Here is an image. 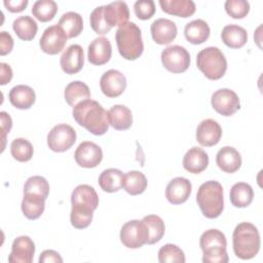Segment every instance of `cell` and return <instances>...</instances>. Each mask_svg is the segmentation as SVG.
Instances as JSON below:
<instances>
[{
    "label": "cell",
    "instance_id": "obj_1",
    "mask_svg": "<svg viewBox=\"0 0 263 263\" xmlns=\"http://www.w3.org/2000/svg\"><path fill=\"white\" fill-rule=\"evenodd\" d=\"M72 114L75 121L92 135L102 136L108 132L110 125L108 111L97 101L88 99L80 102L73 107Z\"/></svg>",
    "mask_w": 263,
    "mask_h": 263
},
{
    "label": "cell",
    "instance_id": "obj_2",
    "mask_svg": "<svg viewBox=\"0 0 263 263\" xmlns=\"http://www.w3.org/2000/svg\"><path fill=\"white\" fill-rule=\"evenodd\" d=\"M233 252L236 257L242 260L254 258L261 246L258 228L250 222H241L233 230L232 234Z\"/></svg>",
    "mask_w": 263,
    "mask_h": 263
},
{
    "label": "cell",
    "instance_id": "obj_3",
    "mask_svg": "<svg viewBox=\"0 0 263 263\" xmlns=\"http://www.w3.org/2000/svg\"><path fill=\"white\" fill-rule=\"evenodd\" d=\"M115 40L120 55L128 61L140 58L144 50L141 29L133 22H127L118 27Z\"/></svg>",
    "mask_w": 263,
    "mask_h": 263
},
{
    "label": "cell",
    "instance_id": "obj_4",
    "mask_svg": "<svg viewBox=\"0 0 263 263\" xmlns=\"http://www.w3.org/2000/svg\"><path fill=\"white\" fill-rule=\"evenodd\" d=\"M196 202L205 218H218L224 209L222 185L214 180L202 183L196 193Z\"/></svg>",
    "mask_w": 263,
    "mask_h": 263
},
{
    "label": "cell",
    "instance_id": "obj_5",
    "mask_svg": "<svg viewBox=\"0 0 263 263\" xmlns=\"http://www.w3.org/2000/svg\"><path fill=\"white\" fill-rule=\"evenodd\" d=\"M199 246L202 250L203 263H227L229 258L226 247L225 234L218 229L205 230L200 238Z\"/></svg>",
    "mask_w": 263,
    "mask_h": 263
},
{
    "label": "cell",
    "instance_id": "obj_6",
    "mask_svg": "<svg viewBox=\"0 0 263 263\" xmlns=\"http://www.w3.org/2000/svg\"><path fill=\"white\" fill-rule=\"evenodd\" d=\"M196 66L206 78L218 80L224 76L227 70V61L221 49L209 46L197 53Z\"/></svg>",
    "mask_w": 263,
    "mask_h": 263
},
{
    "label": "cell",
    "instance_id": "obj_7",
    "mask_svg": "<svg viewBox=\"0 0 263 263\" xmlns=\"http://www.w3.org/2000/svg\"><path fill=\"white\" fill-rule=\"evenodd\" d=\"M161 63L163 67L172 73H183L190 66V54L181 45H171L161 52Z\"/></svg>",
    "mask_w": 263,
    "mask_h": 263
},
{
    "label": "cell",
    "instance_id": "obj_8",
    "mask_svg": "<svg viewBox=\"0 0 263 263\" xmlns=\"http://www.w3.org/2000/svg\"><path fill=\"white\" fill-rule=\"evenodd\" d=\"M76 142L75 129L66 123L54 125L47 135V145L54 152L69 150Z\"/></svg>",
    "mask_w": 263,
    "mask_h": 263
},
{
    "label": "cell",
    "instance_id": "obj_9",
    "mask_svg": "<svg viewBox=\"0 0 263 263\" xmlns=\"http://www.w3.org/2000/svg\"><path fill=\"white\" fill-rule=\"evenodd\" d=\"M120 240L128 249H139L147 243V230L143 221L130 220L120 230Z\"/></svg>",
    "mask_w": 263,
    "mask_h": 263
},
{
    "label": "cell",
    "instance_id": "obj_10",
    "mask_svg": "<svg viewBox=\"0 0 263 263\" xmlns=\"http://www.w3.org/2000/svg\"><path fill=\"white\" fill-rule=\"evenodd\" d=\"M211 104L212 107L223 116H231L240 108L238 96L229 88L216 90L212 96Z\"/></svg>",
    "mask_w": 263,
    "mask_h": 263
},
{
    "label": "cell",
    "instance_id": "obj_11",
    "mask_svg": "<svg viewBox=\"0 0 263 263\" xmlns=\"http://www.w3.org/2000/svg\"><path fill=\"white\" fill-rule=\"evenodd\" d=\"M67 39L68 36L64 30L58 24L52 25L44 30L39 40V46L47 54H57L64 49Z\"/></svg>",
    "mask_w": 263,
    "mask_h": 263
},
{
    "label": "cell",
    "instance_id": "obj_12",
    "mask_svg": "<svg viewBox=\"0 0 263 263\" xmlns=\"http://www.w3.org/2000/svg\"><path fill=\"white\" fill-rule=\"evenodd\" d=\"M74 158L79 166L91 168L100 164L103 159V151L99 145L90 141H84L75 150Z\"/></svg>",
    "mask_w": 263,
    "mask_h": 263
},
{
    "label": "cell",
    "instance_id": "obj_13",
    "mask_svg": "<svg viewBox=\"0 0 263 263\" xmlns=\"http://www.w3.org/2000/svg\"><path fill=\"white\" fill-rule=\"evenodd\" d=\"M100 87L108 98L119 97L126 88V78L118 70H108L100 79Z\"/></svg>",
    "mask_w": 263,
    "mask_h": 263
},
{
    "label": "cell",
    "instance_id": "obj_14",
    "mask_svg": "<svg viewBox=\"0 0 263 263\" xmlns=\"http://www.w3.org/2000/svg\"><path fill=\"white\" fill-rule=\"evenodd\" d=\"M35 254V243L28 235L16 237L11 246L8 256L10 263H31Z\"/></svg>",
    "mask_w": 263,
    "mask_h": 263
},
{
    "label": "cell",
    "instance_id": "obj_15",
    "mask_svg": "<svg viewBox=\"0 0 263 263\" xmlns=\"http://www.w3.org/2000/svg\"><path fill=\"white\" fill-rule=\"evenodd\" d=\"M192 191L191 182L184 177H176L171 180L165 188V197L172 204L184 203Z\"/></svg>",
    "mask_w": 263,
    "mask_h": 263
},
{
    "label": "cell",
    "instance_id": "obj_16",
    "mask_svg": "<svg viewBox=\"0 0 263 263\" xmlns=\"http://www.w3.org/2000/svg\"><path fill=\"white\" fill-rule=\"evenodd\" d=\"M222 137V127L211 118L202 120L196 128V140L204 147H212L219 143Z\"/></svg>",
    "mask_w": 263,
    "mask_h": 263
},
{
    "label": "cell",
    "instance_id": "obj_17",
    "mask_svg": "<svg viewBox=\"0 0 263 263\" xmlns=\"http://www.w3.org/2000/svg\"><path fill=\"white\" fill-rule=\"evenodd\" d=\"M60 64L66 74L72 75L78 73L84 64L83 48L79 44L70 45L62 53Z\"/></svg>",
    "mask_w": 263,
    "mask_h": 263
},
{
    "label": "cell",
    "instance_id": "obj_18",
    "mask_svg": "<svg viewBox=\"0 0 263 263\" xmlns=\"http://www.w3.org/2000/svg\"><path fill=\"white\" fill-rule=\"evenodd\" d=\"M151 36L155 43L164 45L170 44L177 36L178 29L176 24L168 18H157L150 27Z\"/></svg>",
    "mask_w": 263,
    "mask_h": 263
},
{
    "label": "cell",
    "instance_id": "obj_19",
    "mask_svg": "<svg viewBox=\"0 0 263 263\" xmlns=\"http://www.w3.org/2000/svg\"><path fill=\"white\" fill-rule=\"evenodd\" d=\"M112 55V46L108 38L98 37L88 45L87 59L89 63L96 66H101L108 63Z\"/></svg>",
    "mask_w": 263,
    "mask_h": 263
},
{
    "label": "cell",
    "instance_id": "obj_20",
    "mask_svg": "<svg viewBox=\"0 0 263 263\" xmlns=\"http://www.w3.org/2000/svg\"><path fill=\"white\" fill-rule=\"evenodd\" d=\"M72 206L95 211L99 205V196L93 187L87 184L78 185L71 194Z\"/></svg>",
    "mask_w": 263,
    "mask_h": 263
},
{
    "label": "cell",
    "instance_id": "obj_21",
    "mask_svg": "<svg viewBox=\"0 0 263 263\" xmlns=\"http://www.w3.org/2000/svg\"><path fill=\"white\" fill-rule=\"evenodd\" d=\"M216 163L219 168L225 173H235L241 165L240 153L231 146H225L218 151L216 155Z\"/></svg>",
    "mask_w": 263,
    "mask_h": 263
},
{
    "label": "cell",
    "instance_id": "obj_22",
    "mask_svg": "<svg viewBox=\"0 0 263 263\" xmlns=\"http://www.w3.org/2000/svg\"><path fill=\"white\" fill-rule=\"evenodd\" d=\"M104 16L108 26L112 29L115 26H121L128 22L129 9L125 2L114 1L104 5Z\"/></svg>",
    "mask_w": 263,
    "mask_h": 263
},
{
    "label": "cell",
    "instance_id": "obj_23",
    "mask_svg": "<svg viewBox=\"0 0 263 263\" xmlns=\"http://www.w3.org/2000/svg\"><path fill=\"white\" fill-rule=\"evenodd\" d=\"M208 153L199 147L190 148L183 157V166L191 174H199L203 172L208 167Z\"/></svg>",
    "mask_w": 263,
    "mask_h": 263
},
{
    "label": "cell",
    "instance_id": "obj_24",
    "mask_svg": "<svg viewBox=\"0 0 263 263\" xmlns=\"http://www.w3.org/2000/svg\"><path fill=\"white\" fill-rule=\"evenodd\" d=\"M9 102L11 105L17 109H29L31 108L35 101L36 95L32 87L25 84H18L13 86L8 93Z\"/></svg>",
    "mask_w": 263,
    "mask_h": 263
},
{
    "label": "cell",
    "instance_id": "obj_25",
    "mask_svg": "<svg viewBox=\"0 0 263 263\" xmlns=\"http://www.w3.org/2000/svg\"><path fill=\"white\" fill-rule=\"evenodd\" d=\"M210 27L208 23L201 18L193 20L186 24L184 35L187 41L192 44H201L210 37Z\"/></svg>",
    "mask_w": 263,
    "mask_h": 263
},
{
    "label": "cell",
    "instance_id": "obj_26",
    "mask_svg": "<svg viewBox=\"0 0 263 263\" xmlns=\"http://www.w3.org/2000/svg\"><path fill=\"white\" fill-rule=\"evenodd\" d=\"M110 125L117 130L128 129L133 124V114L124 105H114L108 111Z\"/></svg>",
    "mask_w": 263,
    "mask_h": 263
},
{
    "label": "cell",
    "instance_id": "obj_27",
    "mask_svg": "<svg viewBox=\"0 0 263 263\" xmlns=\"http://www.w3.org/2000/svg\"><path fill=\"white\" fill-rule=\"evenodd\" d=\"M162 11L180 17L191 16L195 12V3L192 0H159Z\"/></svg>",
    "mask_w": 263,
    "mask_h": 263
},
{
    "label": "cell",
    "instance_id": "obj_28",
    "mask_svg": "<svg viewBox=\"0 0 263 263\" xmlns=\"http://www.w3.org/2000/svg\"><path fill=\"white\" fill-rule=\"evenodd\" d=\"M222 41L230 48H240L248 41V33L245 28L230 24L223 28L221 33Z\"/></svg>",
    "mask_w": 263,
    "mask_h": 263
},
{
    "label": "cell",
    "instance_id": "obj_29",
    "mask_svg": "<svg viewBox=\"0 0 263 263\" xmlns=\"http://www.w3.org/2000/svg\"><path fill=\"white\" fill-rule=\"evenodd\" d=\"M22 212L30 220L38 219L44 212L45 198L34 193H24L22 200Z\"/></svg>",
    "mask_w": 263,
    "mask_h": 263
},
{
    "label": "cell",
    "instance_id": "obj_30",
    "mask_svg": "<svg viewBox=\"0 0 263 263\" xmlns=\"http://www.w3.org/2000/svg\"><path fill=\"white\" fill-rule=\"evenodd\" d=\"M229 198L235 208H246L253 201L254 190L250 184L238 182L231 187Z\"/></svg>",
    "mask_w": 263,
    "mask_h": 263
},
{
    "label": "cell",
    "instance_id": "obj_31",
    "mask_svg": "<svg viewBox=\"0 0 263 263\" xmlns=\"http://www.w3.org/2000/svg\"><path fill=\"white\" fill-rule=\"evenodd\" d=\"M123 173L118 168H107L99 176V185L101 189L108 193H113L122 188Z\"/></svg>",
    "mask_w": 263,
    "mask_h": 263
},
{
    "label": "cell",
    "instance_id": "obj_32",
    "mask_svg": "<svg viewBox=\"0 0 263 263\" xmlns=\"http://www.w3.org/2000/svg\"><path fill=\"white\" fill-rule=\"evenodd\" d=\"M64 97L68 105L75 107L80 102L90 99V90L84 82L76 80L66 86Z\"/></svg>",
    "mask_w": 263,
    "mask_h": 263
},
{
    "label": "cell",
    "instance_id": "obj_33",
    "mask_svg": "<svg viewBox=\"0 0 263 263\" xmlns=\"http://www.w3.org/2000/svg\"><path fill=\"white\" fill-rule=\"evenodd\" d=\"M12 29L20 39L29 41L36 36L38 26L35 20L30 15H22L13 21Z\"/></svg>",
    "mask_w": 263,
    "mask_h": 263
},
{
    "label": "cell",
    "instance_id": "obj_34",
    "mask_svg": "<svg viewBox=\"0 0 263 263\" xmlns=\"http://www.w3.org/2000/svg\"><path fill=\"white\" fill-rule=\"evenodd\" d=\"M147 230V245L158 242L164 235L165 226L163 220L157 215H148L142 219Z\"/></svg>",
    "mask_w": 263,
    "mask_h": 263
},
{
    "label": "cell",
    "instance_id": "obj_35",
    "mask_svg": "<svg viewBox=\"0 0 263 263\" xmlns=\"http://www.w3.org/2000/svg\"><path fill=\"white\" fill-rule=\"evenodd\" d=\"M58 25L64 30L68 38H74L82 32L83 20L79 13L68 11L61 16Z\"/></svg>",
    "mask_w": 263,
    "mask_h": 263
},
{
    "label": "cell",
    "instance_id": "obj_36",
    "mask_svg": "<svg viewBox=\"0 0 263 263\" xmlns=\"http://www.w3.org/2000/svg\"><path fill=\"white\" fill-rule=\"evenodd\" d=\"M147 179L142 172L129 171L123 177L122 187L130 195H139L147 188Z\"/></svg>",
    "mask_w": 263,
    "mask_h": 263
},
{
    "label": "cell",
    "instance_id": "obj_37",
    "mask_svg": "<svg viewBox=\"0 0 263 263\" xmlns=\"http://www.w3.org/2000/svg\"><path fill=\"white\" fill-rule=\"evenodd\" d=\"M58 11V5L52 0H38L32 6L33 15L40 22L51 21Z\"/></svg>",
    "mask_w": 263,
    "mask_h": 263
},
{
    "label": "cell",
    "instance_id": "obj_38",
    "mask_svg": "<svg viewBox=\"0 0 263 263\" xmlns=\"http://www.w3.org/2000/svg\"><path fill=\"white\" fill-rule=\"evenodd\" d=\"M10 153L15 160L26 162L32 158L34 148L31 142L28 140L24 138H16L10 144Z\"/></svg>",
    "mask_w": 263,
    "mask_h": 263
},
{
    "label": "cell",
    "instance_id": "obj_39",
    "mask_svg": "<svg viewBox=\"0 0 263 263\" xmlns=\"http://www.w3.org/2000/svg\"><path fill=\"white\" fill-rule=\"evenodd\" d=\"M158 261L160 263H184L186 259L184 252L178 246L166 243L158 251Z\"/></svg>",
    "mask_w": 263,
    "mask_h": 263
},
{
    "label": "cell",
    "instance_id": "obj_40",
    "mask_svg": "<svg viewBox=\"0 0 263 263\" xmlns=\"http://www.w3.org/2000/svg\"><path fill=\"white\" fill-rule=\"evenodd\" d=\"M24 193H34L47 198L49 193V184L42 176H32L27 179L24 185Z\"/></svg>",
    "mask_w": 263,
    "mask_h": 263
},
{
    "label": "cell",
    "instance_id": "obj_41",
    "mask_svg": "<svg viewBox=\"0 0 263 263\" xmlns=\"http://www.w3.org/2000/svg\"><path fill=\"white\" fill-rule=\"evenodd\" d=\"M92 216H93L92 211L82 209V208L72 206L71 214H70V221L74 228L83 229L90 225Z\"/></svg>",
    "mask_w": 263,
    "mask_h": 263
},
{
    "label": "cell",
    "instance_id": "obj_42",
    "mask_svg": "<svg viewBox=\"0 0 263 263\" xmlns=\"http://www.w3.org/2000/svg\"><path fill=\"white\" fill-rule=\"evenodd\" d=\"M90 27L91 29L98 34V35H105L107 34L111 28L106 23L105 16H104V5L96 7L89 16Z\"/></svg>",
    "mask_w": 263,
    "mask_h": 263
},
{
    "label": "cell",
    "instance_id": "obj_43",
    "mask_svg": "<svg viewBox=\"0 0 263 263\" xmlns=\"http://www.w3.org/2000/svg\"><path fill=\"white\" fill-rule=\"evenodd\" d=\"M224 7L226 12L233 18H242L250 11V3L246 0H227Z\"/></svg>",
    "mask_w": 263,
    "mask_h": 263
},
{
    "label": "cell",
    "instance_id": "obj_44",
    "mask_svg": "<svg viewBox=\"0 0 263 263\" xmlns=\"http://www.w3.org/2000/svg\"><path fill=\"white\" fill-rule=\"evenodd\" d=\"M134 11L138 18L146 21L155 13V4L153 0H138L134 4Z\"/></svg>",
    "mask_w": 263,
    "mask_h": 263
},
{
    "label": "cell",
    "instance_id": "obj_45",
    "mask_svg": "<svg viewBox=\"0 0 263 263\" xmlns=\"http://www.w3.org/2000/svg\"><path fill=\"white\" fill-rule=\"evenodd\" d=\"M13 48V39L6 31L0 32V54L5 55Z\"/></svg>",
    "mask_w": 263,
    "mask_h": 263
},
{
    "label": "cell",
    "instance_id": "obj_46",
    "mask_svg": "<svg viewBox=\"0 0 263 263\" xmlns=\"http://www.w3.org/2000/svg\"><path fill=\"white\" fill-rule=\"evenodd\" d=\"M0 117H1V137H2V151L4 150L5 147V137L6 135L10 132L11 126H12V120L11 117L9 116L8 113H6L5 111H2L0 113Z\"/></svg>",
    "mask_w": 263,
    "mask_h": 263
},
{
    "label": "cell",
    "instance_id": "obj_47",
    "mask_svg": "<svg viewBox=\"0 0 263 263\" xmlns=\"http://www.w3.org/2000/svg\"><path fill=\"white\" fill-rule=\"evenodd\" d=\"M50 263V262H54V263H62L63 262V258L60 256V254L53 250H45L40 254L39 257V263Z\"/></svg>",
    "mask_w": 263,
    "mask_h": 263
},
{
    "label": "cell",
    "instance_id": "obj_48",
    "mask_svg": "<svg viewBox=\"0 0 263 263\" xmlns=\"http://www.w3.org/2000/svg\"><path fill=\"white\" fill-rule=\"evenodd\" d=\"M28 3V0H5L3 2L6 9L9 10L10 12L23 11L27 7Z\"/></svg>",
    "mask_w": 263,
    "mask_h": 263
},
{
    "label": "cell",
    "instance_id": "obj_49",
    "mask_svg": "<svg viewBox=\"0 0 263 263\" xmlns=\"http://www.w3.org/2000/svg\"><path fill=\"white\" fill-rule=\"evenodd\" d=\"M1 77H0V84L1 85H5L7 84L11 78H12V69L10 68L9 65L5 64V63H1Z\"/></svg>",
    "mask_w": 263,
    "mask_h": 263
}]
</instances>
